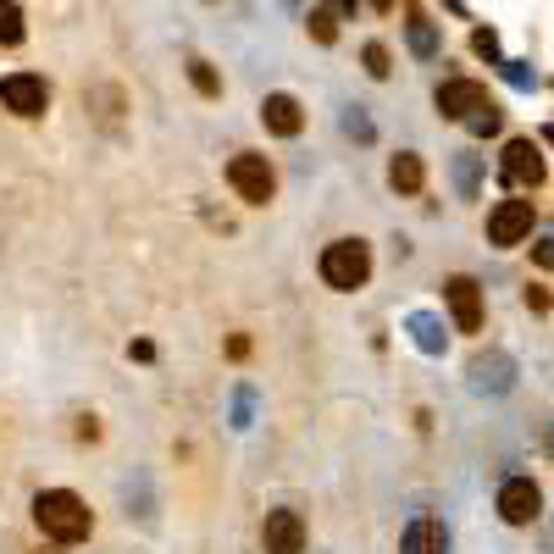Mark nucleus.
<instances>
[{"label": "nucleus", "mask_w": 554, "mask_h": 554, "mask_svg": "<svg viewBox=\"0 0 554 554\" xmlns=\"http://www.w3.org/2000/svg\"><path fill=\"white\" fill-rule=\"evenodd\" d=\"M471 50H477L482 61H499V34L494 28H477V34H471Z\"/></svg>", "instance_id": "nucleus-24"}, {"label": "nucleus", "mask_w": 554, "mask_h": 554, "mask_svg": "<svg viewBox=\"0 0 554 554\" xmlns=\"http://www.w3.org/2000/svg\"><path fill=\"white\" fill-rule=\"evenodd\" d=\"M28 39V17L17 0H0V45H23Z\"/></svg>", "instance_id": "nucleus-19"}, {"label": "nucleus", "mask_w": 554, "mask_h": 554, "mask_svg": "<svg viewBox=\"0 0 554 554\" xmlns=\"http://www.w3.org/2000/svg\"><path fill=\"white\" fill-rule=\"evenodd\" d=\"M494 510L505 527H532V521L543 516V488L532 477H505L494 494Z\"/></svg>", "instance_id": "nucleus-4"}, {"label": "nucleus", "mask_w": 554, "mask_h": 554, "mask_svg": "<svg viewBox=\"0 0 554 554\" xmlns=\"http://www.w3.org/2000/svg\"><path fill=\"white\" fill-rule=\"evenodd\" d=\"M455 183H460L466 200H477V156H471V150H460V156H455Z\"/></svg>", "instance_id": "nucleus-22"}, {"label": "nucleus", "mask_w": 554, "mask_h": 554, "mask_svg": "<svg viewBox=\"0 0 554 554\" xmlns=\"http://www.w3.org/2000/svg\"><path fill=\"white\" fill-rule=\"evenodd\" d=\"M372 6H377V12H394V6H399V0H372Z\"/></svg>", "instance_id": "nucleus-31"}, {"label": "nucleus", "mask_w": 554, "mask_h": 554, "mask_svg": "<svg viewBox=\"0 0 554 554\" xmlns=\"http://www.w3.org/2000/svg\"><path fill=\"white\" fill-rule=\"evenodd\" d=\"M228 189L239 194L244 205H272L277 194V167L261 156V150H239L228 161Z\"/></svg>", "instance_id": "nucleus-3"}, {"label": "nucleus", "mask_w": 554, "mask_h": 554, "mask_svg": "<svg viewBox=\"0 0 554 554\" xmlns=\"http://www.w3.org/2000/svg\"><path fill=\"white\" fill-rule=\"evenodd\" d=\"M532 222H538L532 200H499L494 211H488V244H494V250H516V244L532 239Z\"/></svg>", "instance_id": "nucleus-6"}, {"label": "nucleus", "mask_w": 554, "mask_h": 554, "mask_svg": "<svg viewBox=\"0 0 554 554\" xmlns=\"http://www.w3.org/2000/svg\"><path fill=\"white\" fill-rule=\"evenodd\" d=\"M499 67H505V78H510L516 89H538V78L527 73V61H499Z\"/></svg>", "instance_id": "nucleus-25"}, {"label": "nucleus", "mask_w": 554, "mask_h": 554, "mask_svg": "<svg viewBox=\"0 0 554 554\" xmlns=\"http://www.w3.org/2000/svg\"><path fill=\"white\" fill-rule=\"evenodd\" d=\"M532 266H543V272H554V222L532 239Z\"/></svg>", "instance_id": "nucleus-23"}, {"label": "nucleus", "mask_w": 554, "mask_h": 554, "mask_svg": "<svg viewBox=\"0 0 554 554\" xmlns=\"http://www.w3.org/2000/svg\"><path fill=\"white\" fill-rule=\"evenodd\" d=\"M183 67H189V84H194V95H200V100H222V73L211 67V61H205V56H189Z\"/></svg>", "instance_id": "nucleus-17"}, {"label": "nucleus", "mask_w": 554, "mask_h": 554, "mask_svg": "<svg viewBox=\"0 0 554 554\" xmlns=\"http://www.w3.org/2000/svg\"><path fill=\"white\" fill-rule=\"evenodd\" d=\"M405 45H410L416 61H438V50H444L438 23L427 17V6H416V0H405Z\"/></svg>", "instance_id": "nucleus-13"}, {"label": "nucleus", "mask_w": 554, "mask_h": 554, "mask_svg": "<svg viewBox=\"0 0 554 554\" xmlns=\"http://www.w3.org/2000/svg\"><path fill=\"white\" fill-rule=\"evenodd\" d=\"M316 272L333 294H355L372 283V244L366 239H333L322 255H316Z\"/></svg>", "instance_id": "nucleus-2"}, {"label": "nucleus", "mask_w": 554, "mask_h": 554, "mask_svg": "<svg viewBox=\"0 0 554 554\" xmlns=\"http://www.w3.org/2000/svg\"><path fill=\"white\" fill-rule=\"evenodd\" d=\"M388 189H394V194H422L427 189V161L416 156V150L388 156Z\"/></svg>", "instance_id": "nucleus-15"}, {"label": "nucleus", "mask_w": 554, "mask_h": 554, "mask_svg": "<svg viewBox=\"0 0 554 554\" xmlns=\"http://www.w3.org/2000/svg\"><path fill=\"white\" fill-rule=\"evenodd\" d=\"M305 34H311L316 45H333V39H338V12L327 6V0H316V6H311V17H305Z\"/></svg>", "instance_id": "nucleus-18"}, {"label": "nucleus", "mask_w": 554, "mask_h": 554, "mask_svg": "<svg viewBox=\"0 0 554 554\" xmlns=\"http://www.w3.org/2000/svg\"><path fill=\"white\" fill-rule=\"evenodd\" d=\"M444 305H449V322H455V333H482V283L466 272L444 277Z\"/></svg>", "instance_id": "nucleus-7"}, {"label": "nucleus", "mask_w": 554, "mask_h": 554, "mask_svg": "<svg viewBox=\"0 0 554 554\" xmlns=\"http://www.w3.org/2000/svg\"><path fill=\"white\" fill-rule=\"evenodd\" d=\"M499 178H505L510 189H538L543 183L538 139H505V150H499Z\"/></svg>", "instance_id": "nucleus-8"}, {"label": "nucleus", "mask_w": 554, "mask_h": 554, "mask_svg": "<svg viewBox=\"0 0 554 554\" xmlns=\"http://www.w3.org/2000/svg\"><path fill=\"white\" fill-rule=\"evenodd\" d=\"M34 527L45 532L50 543H84L89 532H95V510H89L84 494H73V488H39L34 494Z\"/></svg>", "instance_id": "nucleus-1"}, {"label": "nucleus", "mask_w": 554, "mask_h": 554, "mask_svg": "<svg viewBox=\"0 0 554 554\" xmlns=\"http://www.w3.org/2000/svg\"><path fill=\"white\" fill-rule=\"evenodd\" d=\"M399 554H449V527L438 516H410V527L399 532Z\"/></svg>", "instance_id": "nucleus-14"}, {"label": "nucleus", "mask_w": 554, "mask_h": 554, "mask_svg": "<svg viewBox=\"0 0 554 554\" xmlns=\"http://www.w3.org/2000/svg\"><path fill=\"white\" fill-rule=\"evenodd\" d=\"M128 361H156V344H150V338H133V344H128Z\"/></svg>", "instance_id": "nucleus-28"}, {"label": "nucleus", "mask_w": 554, "mask_h": 554, "mask_svg": "<svg viewBox=\"0 0 554 554\" xmlns=\"http://www.w3.org/2000/svg\"><path fill=\"white\" fill-rule=\"evenodd\" d=\"M228 355H233V361H244V355H250V338L233 333V338H228Z\"/></svg>", "instance_id": "nucleus-29"}, {"label": "nucleus", "mask_w": 554, "mask_h": 554, "mask_svg": "<svg viewBox=\"0 0 554 554\" xmlns=\"http://www.w3.org/2000/svg\"><path fill=\"white\" fill-rule=\"evenodd\" d=\"M344 133H355V139H372V122H366L361 111H350V117H344Z\"/></svg>", "instance_id": "nucleus-27"}, {"label": "nucleus", "mask_w": 554, "mask_h": 554, "mask_svg": "<svg viewBox=\"0 0 554 554\" xmlns=\"http://www.w3.org/2000/svg\"><path fill=\"white\" fill-rule=\"evenodd\" d=\"M466 377H471L477 394H510V388H516V361H510L505 350H488L466 366Z\"/></svg>", "instance_id": "nucleus-12"}, {"label": "nucleus", "mask_w": 554, "mask_h": 554, "mask_svg": "<svg viewBox=\"0 0 554 554\" xmlns=\"http://www.w3.org/2000/svg\"><path fill=\"white\" fill-rule=\"evenodd\" d=\"M405 327H410V338H416V350H422V355H444L449 333H444V322H438L433 311H410Z\"/></svg>", "instance_id": "nucleus-16"}, {"label": "nucleus", "mask_w": 554, "mask_h": 554, "mask_svg": "<svg viewBox=\"0 0 554 554\" xmlns=\"http://www.w3.org/2000/svg\"><path fill=\"white\" fill-rule=\"evenodd\" d=\"M549 554H554V521H549Z\"/></svg>", "instance_id": "nucleus-32"}, {"label": "nucleus", "mask_w": 554, "mask_h": 554, "mask_svg": "<svg viewBox=\"0 0 554 554\" xmlns=\"http://www.w3.org/2000/svg\"><path fill=\"white\" fill-rule=\"evenodd\" d=\"M549 455H554V433H549Z\"/></svg>", "instance_id": "nucleus-33"}, {"label": "nucleus", "mask_w": 554, "mask_h": 554, "mask_svg": "<svg viewBox=\"0 0 554 554\" xmlns=\"http://www.w3.org/2000/svg\"><path fill=\"white\" fill-rule=\"evenodd\" d=\"M433 106H438L444 122H466L471 111L488 106V84H477V78H444L438 95H433Z\"/></svg>", "instance_id": "nucleus-10"}, {"label": "nucleus", "mask_w": 554, "mask_h": 554, "mask_svg": "<svg viewBox=\"0 0 554 554\" xmlns=\"http://www.w3.org/2000/svg\"><path fill=\"white\" fill-rule=\"evenodd\" d=\"M361 67H366L372 78H388V73H394V50H388L383 39H366V50H361Z\"/></svg>", "instance_id": "nucleus-21"}, {"label": "nucleus", "mask_w": 554, "mask_h": 554, "mask_svg": "<svg viewBox=\"0 0 554 554\" xmlns=\"http://www.w3.org/2000/svg\"><path fill=\"white\" fill-rule=\"evenodd\" d=\"M0 106L12 111V117H23V122L45 117V111H50L45 73H6V78H0Z\"/></svg>", "instance_id": "nucleus-5"}, {"label": "nucleus", "mask_w": 554, "mask_h": 554, "mask_svg": "<svg viewBox=\"0 0 554 554\" xmlns=\"http://www.w3.org/2000/svg\"><path fill=\"white\" fill-rule=\"evenodd\" d=\"M466 128H471V139H494V133L505 128V111H499L494 100H488L482 111H471V117H466Z\"/></svg>", "instance_id": "nucleus-20"}, {"label": "nucleus", "mask_w": 554, "mask_h": 554, "mask_svg": "<svg viewBox=\"0 0 554 554\" xmlns=\"http://www.w3.org/2000/svg\"><path fill=\"white\" fill-rule=\"evenodd\" d=\"M261 549L266 554H305V516L294 505H277L266 510L261 521Z\"/></svg>", "instance_id": "nucleus-9"}, {"label": "nucleus", "mask_w": 554, "mask_h": 554, "mask_svg": "<svg viewBox=\"0 0 554 554\" xmlns=\"http://www.w3.org/2000/svg\"><path fill=\"white\" fill-rule=\"evenodd\" d=\"M521 300H527V311H532V316H543V311L554 305V300H549V289H538V283H532V289L521 294Z\"/></svg>", "instance_id": "nucleus-26"}, {"label": "nucleus", "mask_w": 554, "mask_h": 554, "mask_svg": "<svg viewBox=\"0 0 554 554\" xmlns=\"http://www.w3.org/2000/svg\"><path fill=\"white\" fill-rule=\"evenodd\" d=\"M78 438H89V444L100 438V422H95V416H78Z\"/></svg>", "instance_id": "nucleus-30"}, {"label": "nucleus", "mask_w": 554, "mask_h": 554, "mask_svg": "<svg viewBox=\"0 0 554 554\" xmlns=\"http://www.w3.org/2000/svg\"><path fill=\"white\" fill-rule=\"evenodd\" d=\"M261 128L272 133V139H300V133H305V106H300V95H289V89H272V95H261Z\"/></svg>", "instance_id": "nucleus-11"}]
</instances>
